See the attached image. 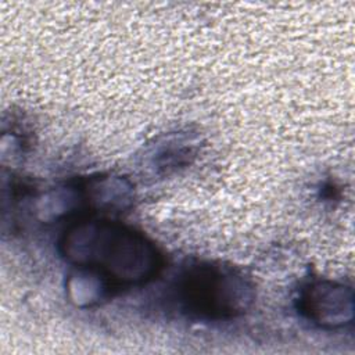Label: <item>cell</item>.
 Masks as SVG:
<instances>
[{
    "instance_id": "cell-1",
    "label": "cell",
    "mask_w": 355,
    "mask_h": 355,
    "mask_svg": "<svg viewBox=\"0 0 355 355\" xmlns=\"http://www.w3.org/2000/svg\"><path fill=\"white\" fill-rule=\"evenodd\" d=\"M62 258L103 277L111 287L150 282L161 269V254L143 233L108 219H82L60 237Z\"/></svg>"
},
{
    "instance_id": "cell-3",
    "label": "cell",
    "mask_w": 355,
    "mask_h": 355,
    "mask_svg": "<svg viewBox=\"0 0 355 355\" xmlns=\"http://www.w3.org/2000/svg\"><path fill=\"white\" fill-rule=\"evenodd\" d=\"M298 312L323 329H340L354 319L352 288L333 280H313L305 284L297 298Z\"/></svg>"
},
{
    "instance_id": "cell-2",
    "label": "cell",
    "mask_w": 355,
    "mask_h": 355,
    "mask_svg": "<svg viewBox=\"0 0 355 355\" xmlns=\"http://www.w3.org/2000/svg\"><path fill=\"white\" fill-rule=\"evenodd\" d=\"M171 297L186 316L229 320L243 315L251 306L254 287L232 266L196 262L183 268L172 282Z\"/></svg>"
}]
</instances>
